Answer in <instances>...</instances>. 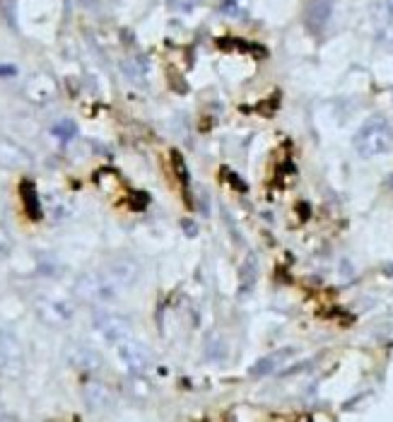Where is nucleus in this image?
<instances>
[{
    "instance_id": "9",
    "label": "nucleus",
    "mask_w": 393,
    "mask_h": 422,
    "mask_svg": "<svg viewBox=\"0 0 393 422\" xmlns=\"http://www.w3.org/2000/svg\"><path fill=\"white\" fill-rule=\"evenodd\" d=\"M0 167L3 169H27L32 167V155L15 140L0 138Z\"/></svg>"
},
{
    "instance_id": "1",
    "label": "nucleus",
    "mask_w": 393,
    "mask_h": 422,
    "mask_svg": "<svg viewBox=\"0 0 393 422\" xmlns=\"http://www.w3.org/2000/svg\"><path fill=\"white\" fill-rule=\"evenodd\" d=\"M352 145H355L357 155L364 159L386 155L393 147V128L389 126V121L386 119L374 116V119L364 121V126L357 131Z\"/></svg>"
},
{
    "instance_id": "3",
    "label": "nucleus",
    "mask_w": 393,
    "mask_h": 422,
    "mask_svg": "<svg viewBox=\"0 0 393 422\" xmlns=\"http://www.w3.org/2000/svg\"><path fill=\"white\" fill-rule=\"evenodd\" d=\"M34 311H37L39 321L46 323L51 328H63L73 321V304L63 297H51V294H42L34 302Z\"/></svg>"
},
{
    "instance_id": "10",
    "label": "nucleus",
    "mask_w": 393,
    "mask_h": 422,
    "mask_svg": "<svg viewBox=\"0 0 393 422\" xmlns=\"http://www.w3.org/2000/svg\"><path fill=\"white\" fill-rule=\"evenodd\" d=\"M68 362H71L75 369H80V372H90V374L102 369L99 352L87 348V345H73V348L68 350Z\"/></svg>"
},
{
    "instance_id": "7",
    "label": "nucleus",
    "mask_w": 393,
    "mask_h": 422,
    "mask_svg": "<svg viewBox=\"0 0 393 422\" xmlns=\"http://www.w3.org/2000/svg\"><path fill=\"white\" fill-rule=\"evenodd\" d=\"M116 355H119V360H121V364H123L126 372L135 374V377L145 374L150 369V364H152V360H150V352L143 348L140 343H135L133 338L116 345Z\"/></svg>"
},
{
    "instance_id": "15",
    "label": "nucleus",
    "mask_w": 393,
    "mask_h": 422,
    "mask_svg": "<svg viewBox=\"0 0 393 422\" xmlns=\"http://www.w3.org/2000/svg\"><path fill=\"white\" fill-rule=\"evenodd\" d=\"M22 200H25V207H27V215L39 219L44 215V207H42V200H39L37 195V188H34L32 181H22Z\"/></svg>"
},
{
    "instance_id": "17",
    "label": "nucleus",
    "mask_w": 393,
    "mask_h": 422,
    "mask_svg": "<svg viewBox=\"0 0 393 422\" xmlns=\"http://www.w3.org/2000/svg\"><path fill=\"white\" fill-rule=\"evenodd\" d=\"M10 251H13V236H10L8 227L0 222V258L10 256Z\"/></svg>"
},
{
    "instance_id": "19",
    "label": "nucleus",
    "mask_w": 393,
    "mask_h": 422,
    "mask_svg": "<svg viewBox=\"0 0 393 422\" xmlns=\"http://www.w3.org/2000/svg\"><path fill=\"white\" fill-rule=\"evenodd\" d=\"M377 37L381 44L393 46V27H384V30H377Z\"/></svg>"
},
{
    "instance_id": "16",
    "label": "nucleus",
    "mask_w": 393,
    "mask_h": 422,
    "mask_svg": "<svg viewBox=\"0 0 393 422\" xmlns=\"http://www.w3.org/2000/svg\"><path fill=\"white\" fill-rule=\"evenodd\" d=\"M75 133H78V126H75L73 121H61V123L54 126V135L61 138V140H71Z\"/></svg>"
},
{
    "instance_id": "13",
    "label": "nucleus",
    "mask_w": 393,
    "mask_h": 422,
    "mask_svg": "<svg viewBox=\"0 0 393 422\" xmlns=\"http://www.w3.org/2000/svg\"><path fill=\"white\" fill-rule=\"evenodd\" d=\"M294 350L292 348H285V350H277L273 355L263 357V360H258L256 364L251 367V377H265V374H273L280 364L287 362V357H292Z\"/></svg>"
},
{
    "instance_id": "11",
    "label": "nucleus",
    "mask_w": 393,
    "mask_h": 422,
    "mask_svg": "<svg viewBox=\"0 0 393 422\" xmlns=\"http://www.w3.org/2000/svg\"><path fill=\"white\" fill-rule=\"evenodd\" d=\"M83 396H85V403L90 406V410H95V413H102V410H109L114 406L111 391H109L104 384H99V381H87L83 389Z\"/></svg>"
},
{
    "instance_id": "14",
    "label": "nucleus",
    "mask_w": 393,
    "mask_h": 422,
    "mask_svg": "<svg viewBox=\"0 0 393 422\" xmlns=\"http://www.w3.org/2000/svg\"><path fill=\"white\" fill-rule=\"evenodd\" d=\"M372 22H374V27H377V30L393 27V0H374Z\"/></svg>"
},
{
    "instance_id": "23",
    "label": "nucleus",
    "mask_w": 393,
    "mask_h": 422,
    "mask_svg": "<svg viewBox=\"0 0 393 422\" xmlns=\"http://www.w3.org/2000/svg\"><path fill=\"white\" fill-rule=\"evenodd\" d=\"M0 422H20V420H15V418H10V415H3V418H0Z\"/></svg>"
},
{
    "instance_id": "5",
    "label": "nucleus",
    "mask_w": 393,
    "mask_h": 422,
    "mask_svg": "<svg viewBox=\"0 0 393 422\" xmlns=\"http://www.w3.org/2000/svg\"><path fill=\"white\" fill-rule=\"evenodd\" d=\"M25 369V350L10 331L0 328V377H20Z\"/></svg>"
},
{
    "instance_id": "12",
    "label": "nucleus",
    "mask_w": 393,
    "mask_h": 422,
    "mask_svg": "<svg viewBox=\"0 0 393 422\" xmlns=\"http://www.w3.org/2000/svg\"><path fill=\"white\" fill-rule=\"evenodd\" d=\"M331 13H333L331 0H311L309 8H306V27H309V32L314 34L323 32V27L331 20Z\"/></svg>"
},
{
    "instance_id": "22",
    "label": "nucleus",
    "mask_w": 393,
    "mask_h": 422,
    "mask_svg": "<svg viewBox=\"0 0 393 422\" xmlns=\"http://www.w3.org/2000/svg\"><path fill=\"white\" fill-rule=\"evenodd\" d=\"M0 75H15V68H13V66H5V68H0Z\"/></svg>"
},
{
    "instance_id": "8",
    "label": "nucleus",
    "mask_w": 393,
    "mask_h": 422,
    "mask_svg": "<svg viewBox=\"0 0 393 422\" xmlns=\"http://www.w3.org/2000/svg\"><path fill=\"white\" fill-rule=\"evenodd\" d=\"M56 92H59V85H56V80L51 78L49 73L32 75L30 83H27V88H25L27 100L34 104H49L56 97Z\"/></svg>"
},
{
    "instance_id": "21",
    "label": "nucleus",
    "mask_w": 393,
    "mask_h": 422,
    "mask_svg": "<svg viewBox=\"0 0 393 422\" xmlns=\"http://www.w3.org/2000/svg\"><path fill=\"white\" fill-rule=\"evenodd\" d=\"M186 229H188V234H191V236L195 234V227H193V222H191V219H188V222H183V232H186Z\"/></svg>"
},
{
    "instance_id": "6",
    "label": "nucleus",
    "mask_w": 393,
    "mask_h": 422,
    "mask_svg": "<svg viewBox=\"0 0 393 422\" xmlns=\"http://www.w3.org/2000/svg\"><path fill=\"white\" fill-rule=\"evenodd\" d=\"M104 273H107V277L119 287V290H123V287H133L138 280H140V263L131 256H114V258H109Z\"/></svg>"
},
{
    "instance_id": "2",
    "label": "nucleus",
    "mask_w": 393,
    "mask_h": 422,
    "mask_svg": "<svg viewBox=\"0 0 393 422\" xmlns=\"http://www.w3.org/2000/svg\"><path fill=\"white\" fill-rule=\"evenodd\" d=\"M75 294L87 304H109L116 299L119 287L107 277V273H85L75 282Z\"/></svg>"
},
{
    "instance_id": "18",
    "label": "nucleus",
    "mask_w": 393,
    "mask_h": 422,
    "mask_svg": "<svg viewBox=\"0 0 393 422\" xmlns=\"http://www.w3.org/2000/svg\"><path fill=\"white\" fill-rule=\"evenodd\" d=\"M171 159H174V169H176V174L181 181H188V171L183 169V159H181V155L179 152H171Z\"/></svg>"
},
{
    "instance_id": "4",
    "label": "nucleus",
    "mask_w": 393,
    "mask_h": 422,
    "mask_svg": "<svg viewBox=\"0 0 393 422\" xmlns=\"http://www.w3.org/2000/svg\"><path fill=\"white\" fill-rule=\"evenodd\" d=\"M95 328L97 333L111 345L123 343V340H128L133 335V323L128 316L116 314V311H107V309L95 311Z\"/></svg>"
},
{
    "instance_id": "20",
    "label": "nucleus",
    "mask_w": 393,
    "mask_h": 422,
    "mask_svg": "<svg viewBox=\"0 0 393 422\" xmlns=\"http://www.w3.org/2000/svg\"><path fill=\"white\" fill-rule=\"evenodd\" d=\"M381 273H384L386 277H391V280H393V263H386L384 268H381Z\"/></svg>"
}]
</instances>
